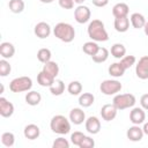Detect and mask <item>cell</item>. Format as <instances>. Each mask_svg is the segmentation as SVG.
Segmentation results:
<instances>
[{"mask_svg": "<svg viewBox=\"0 0 148 148\" xmlns=\"http://www.w3.org/2000/svg\"><path fill=\"white\" fill-rule=\"evenodd\" d=\"M15 53V47L12 43L9 42H3L0 44V54L5 59H9L14 56Z\"/></svg>", "mask_w": 148, "mask_h": 148, "instance_id": "20", "label": "cell"}, {"mask_svg": "<svg viewBox=\"0 0 148 148\" xmlns=\"http://www.w3.org/2000/svg\"><path fill=\"white\" fill-rule=\"evenodd\" d=\"M54 81H56V77L51 76L50 74L45 73L44 71L39 72L38 75H37V82H38V84L42 86V87H49V88H50V87L54 83Z\"/></svg>", "mask_w": 148, "mask_h": 148, "instance_id": "16", "label": "cell"}, {"mask_svg": "<svg viewBox=\"0 0 148 148\" xmlns=\"http://www.w3.org/2000/svg\"><path fill=\"white\" fill-rule=\"evenodd\" d=\"M42 101V96L39 92L37 91H29L27 95H25V102L31 105V106H35V105H38Z\"/></svg>", "mask_w": 148, "mask_h": 148, "instance_id": "26", "label": "cell"}, {"mask_svg": "<svg viewBox=\"0 0 148 148\" xmlns=\"http://www.w3.org/2000/svg\"><path fill=\"white\" fill-rule=\"evenodd\" d=\"M108 71H109V74L111 76H113V77H120V76L124 75V73H125L126 69L123 67V65L120 62H113V64H111L109 66Z\"/></svg>", "mask_w": 148, "mask_h": 148, "instance_id": "22", "label": "cell"}, {"mask_svg": "<svg viewBox=\"0 0 148 148\" xmlns=\"http://www.w3.org/2000/svg\"><path fill=\"white\" fill-rule=\"evenodd\" d=\"M108 58H109V51H108V49L101 47V46H99L98 51L91 57V59H92L95 62H97V64H102V62L106 61Z\"/></svg>", "mask_w": 148, "mask_h": 148, "instance_id": "25", "label": "cell"}, {"mask_svg": "<svg viewBox=\"0 0 148 148\" xmlns=\"http://www.w3.org/2000/svg\"><path fill=\"white\" fill-rule=\"evenodd\" d=\"M95 101V97L90 92H83L82 95H80L79 97V104L82 106V108H89L90 105H92Z\"/></svg>", "mask_w": 148, "mask_h": 148, "instance_id": "27", "label": "cell"}, {"mask_svg": "<svg viewBox=\"0 0 148 148\" xmlns=\"http://www.w3.org/2000/svg\"><path fill=\"white\" fill-rule=\"evenodd\" d=\"M84 134L82 133V132H79V131H76V132H74V133H72V135H71V141H72V143L74 145V146H80V143L82 142V140L84 139Z\"/></svg>", "mask_w": 148, "mask_h": 148, "instance_id": "36", "label": "cell"}, {"mask_svg": "<svg viewBox=\"0 0 148 148\" xmlns=\"http://www.w3.org/2000/svg\"><path fill=\"white\" fill-rule=\"evenodd\" d=\"M40 2H43V3H51V2H53L54 0H39Z\"/></svg>", "mask_w": 148, "mask_h": 148, "instance_id": "44", "label": "cell"}, {"mask_svg": "<svg viewBox=\"0 0 148 148\" xmlns=\"http://www.w3.org/2000/svg\"><path fill=\"white\" fill-rule=\"evenodd\" d=\"M84 1H86V0H74V2L77 3V5H82Z\"/></svg>", "mask_w": 148, "mask_h": 148, "instance_id": "45", "label": "cell"}, {"mask_svg": "<svg viewBox=\"0 0 148 148\" xmlns=\"http://www.w3.org/2000/svg\"><path fill=\"white\" fill-rule=\"evenodd\" d=\"M94 146H95L94 139H91L90 136H87V135H86L79 147H80V148H91V147H94Z\"/></svg>", "mask_w": 148, "mask_h": 148, "instance_id": "38", "label": "cell"}, {"mask_svg": "<svg viewBox=\"0 0 148 148\" xmlns=\"http://www.w3.org/2000/svg\"><path fill=\"white\" fill-rule=\"evenodd\" d=\"M69 120L74 125H81L86 120V114L82 109L80 108H74L69 112Z\"/></svg>", "mask_w": 148, "mask_h": 148, "instance_id": "14", "label": "cell"}, {"mask_svg": "<svg viewBox=\"0 0 148 148\" xmlns=\"http://www.w3.org/2000/svg\"><path fill=\"white\" fill-rule=\"evenodd\" d=\"M143 31H145L146 36H148V21L146 22V24H145V27H143Z\"/></svg>", "mask_w": 148, "mask_h": 148, "instance_id": "43", "label": "cell"}, {"mask_svg": "<svg viewBox=\"0 0 148 148\" xmlns=\"http://www.w3.org/2000/svg\"><path fill=\"white\" fill-rule=\"evenodd\" d=\"M86 130L90 134H97L101 131V121L97 117L91 116L86 120Z\"/></svg>", "mask_w": 148, "mask_h": 148, "instance_id": "12", "label": "cell"}, {"mask_svg": "<svg viewBox=\"0 0 148 148\" xmlns=\"http://www.w3.org/2000/svg\"><path fill=\"white\" fill-rule=\"evenodd\" d=\"M90 16H91V12H90L89 7H87V6L79 5L74 10V18L80 24L87 23L90 20Z\"/></svg>", "mask_w": 148, "mask_h": 148, "instance_id": "7", "label": "cell"}, {"mask_svg": "<svg viewBox=\"0 0 148 148\" xmlns=\"http://www.w3.org/2000/svg\"><path fill=\"white\" fill-rule=\"evenodd\" d=\"M67 90L73 96L80 95V92L82 91V84L79 81H72V82H69V84L67 87Z\"/></svg>", "mask_w": 148, "mask_h": 148, "instance_id": "32", "label": "cell"}, {"mask_svg": "<svg viewBox=\"0 0 148 148\" xmlns=\"http://www.w3.org/2000/svg\"><path fill=\"white\" fill-rule=\"evenodd\" d=\"M143 131L141 127H139V125H133L132 127H130L126 132L127 139H130L131 141H140L143 138Z\"/></svg>", "mask_w": 148, "mask_h": 148, "instance_id": "15", "label": "cell"}, {"mask_svg": "<svg viewBox=\"0 0 148 148\" xmlns=\"http://www.w3.org/2000/svg\"><path fill=\"white\" fill-rule=\"evenodd\" d=\"M23 134H24V136H25L27 139H29V140H35V139H37V138L39 136L40 130H39V127H38L37 125H35V124H29V125H27V126L24 127Z\"/></svg>", "mask_w": 148, "mask_h": 148, "instance_id": "17", "label": "cell"}, {"mask_svg": "<svg viewBox=\"0 0 148 148\" xmlns=\"http://www.w3.org/2000/svg\"><path fill=\"white\" fill-rule=\"evenodd\" d=\"M111 54L117 58V59H121L123 57H125L126 54V47L121 44V43H116L111 46V50H110Z\"/></svg>", "mask_w": 148, "mask_h": 148, "instance_id": "24", "label": "cell"}, {"mask_svg": "<svg viewBox=\"0 0 148 148\" xmlns=\"http://www.w3.org/2000/svg\"><path fill=\"white\" fill-rule=\"evenodd\" d=\"M14 113V105L5 97H0V114L5 118L10 117Z\"/></svg>", "mask_w": 148, "mask_h": 148, "instance_id": "13", "label": "cell"}, {"mask_svg": "<svg viewBox=\"0 0 148 148\" xmlns=\"http://www.w3.org/2000/svg\"><path fill=\"white\" fill-rule=\"evenodd\" d=\"M52 147L53 148H69V142L67 141V139L60 136V138H58V139L54 140Z\"/></svg>", "mask_w": 148, "mask_h": 148, "instance_id": "37", "label": "cell"}, {"mask_svg": "<svg viewBox=\"0 0 148 148\" xmlns=\"http://www.w3.org/2000/svg\"><path fill=\"white\" fill-rule=\"evenodd\" d=\"M121 88H123L121 83L117 80H104L99 86L101 91L106 96L116 95L121 90Z\"/></svg>", "mask_w": 148, "mask_h": 148, "instance_id": "6", "label": "cell"}, {"mask_svg": "<svg viewBox=\"0 0 148 148\" xmlns=\"http://www.w3.org/2000/svg\"><path fill=\"white\" fill-rule=\"evenodd\" d=\"M118 109L114 106V104H105L101 109V116L105 121H111L116 118Z\"/></svg>", "mask_w": 148, "mask_h": 148, "instance_id": "9", "label": "cell"}, {"mask_svg": "<svg viewBox=\"0 0 148 148\" xmlns=\"http://www.w3.org/2000/svg\"><path fill=\"white\" fill-rule=\"evenodd\" d=\"M130 12V7L127 3L125 2H119L116 3L112 8V15L114 17H123V16H127Z\"/></svg>", "mask_w": 148, "mask_h": 148, "instance_id": "18", "label": "cell"}, {"mask_svg": "<svg viewBox=\"0 0 148 148\" xmlns=\"http://www.w3.org/2000/svg\"><path fill=\"white\" fill-rule=\"evenodd\" d=\"M50 127H51L52 132L60 134V135H65V134L69 133V131H71V123L65 116L57 114V116L52 117V119L50 121Z\"/></svg>", "mask_w": 148, "mask_h": 148, "instance_id": "3", "label": "cell"}, {"mask_svg": "<svg viewBox=\"0 0 148 148\" xmlns=\"http://www.w3.org/2000/svg\"><path fill=\"white\" fill-rule=\"evenodd\" d=\"M34 32H35V35L38 38H42L43 39V38H46V37L50 36V34H51V27L46 22H38L35 25Z\"/></svg>", "mask_w": 148, "mask_h": 148, "instance_id": "11", "label": "cell"}, {"mask_svg": "<svg viewBox=\"0 0 148 148\" xmlns=\"http://www.w3.org/2000/svg\"><path fill=\"white\" fill-rule=\"evenodd\" d=\"M54 36L64 43H71L75 37V30L72 24L66 22H59L53 28Z\"/></svg>", "mask_w": 148, "mask_h": 148, "instance_id": "2", "label": "cell"}, {"mask_svg": "<svg viewBox=\"0 0 148 148\" xmlns=\"http://www.w3.org/2000/svg\"><path fill=\"white\" fill-rule=\"evenodd\" d=\"M130 21H131L132 27L135 28V29L143 28L145 24H146V22H147L146 18H145V16L142 14H140V13H133L131 15V17H130Z\"/></svg>", "mask_w": 148, "mask_h": 148, "instance_id": "21", "label": "cell"}, {"mask_svg": "<svg viewBox=\"0 0 148 148\" xmlns=\"http://www.w3.org/2000/svg\"><path fill=\"white\" fill-rule=\"evenodd\" d=\"M12 71V67H10V64L3 58L0 60V75L1 76H7Z\"/></svg>", "mask_w": 148, "mask_h": 148, "instance_id": "35", "label": "cell"}, {"mask_svg": "<svg viewBox=\"0 0 148 148\" xmlns=\"http://www.w3.org/2000/svg\"><path fill=\"white\" fill-rule=\"evenodd\" d=\"M65 91V83L61 80H56L54 83L50 87V92L54 96H60Z\"/></svg>", "mask_w": 148, "mask_h": 148, "instance_id": "30", "label": "cell"}, {"mask_svg": "<svg viewBox=\"0 0 148 148\" xmlns=\"http://www.w3.org/2000/svg\"><path fill=\"white\" fill-rule=\"evenodd\" d=\"M1 142L3 146L6 147H12L14 146V142H15V136L12 132H5L2 133L1 135Z\"/></svg>", "mask_w": 148, "mask_h": 148, "instance_id": "33", "label": "cell"}, {"mask_svg": "<svg viewBox=\"0 0 148 148\" xmlns=\"http://www.w3.org/2000/svg\"><path fill=\"white\" fill-rule=\"evenodd\" d=\"M51 57H52V53H51V51H50L49 49H46V47H43V49L38 50V52H37V59H38L40 62H43V64L50 61V60H51Z\"/></svg>", "mask_w": 148, "mask_h": 148, "instance_id": "31", "label": "cell"}, {"mask_svg": "<svg viewBox=\"0 0 148 148\" xmlns=\"http://www.w3.org/2000/svg\"><path fill=\"white\" fill-rule=\"evenodd\" d=\"M24 1L23 0H9L8 2V7L10 9L12 13L14 14H20L23 12L24 9Z\"/></svg>", "mask_w": 148, "mask_h": 148, "instance_id": "28", "label": "cell"}, {"mask_svg": "<svg viewBox=\"0 0 148 148\" xmlns=\"http://www.w3.org/2000/svg\"><path fill=\"white\" fill-rule=\"evenodd\" d=\"M92 3L96 7H105L109 3V0H92Z\"/></svg>", "mask_w": 148, "mask_h": 148, "instance_id": "41", "label": "cell"}, {"mask_svg": "<svg viewBox=\"0 0 148 148\" xmlns=\"http://www.w3.org/2000/svg\"><path fill=\"white\" fill-rule=\"evenodd\" d=\"M146 119V113L142 108H133L130 112V120L133 125H140L143 124Z\"/></svg>", "mask_w": 148, "mask_h": 148, "instance_id": "10", "label": "cell"}, {"mask_svg": "<svg viewBox=\"0 0 148 148\" xmlns=\"http://www.w3.org/2000/svg\"><path fill=\"white\" fill-rule=\"evenodd\" d=\"M136 99L133 94H118L113 97L112 103L118 110H125L128 108H133Z\"/></svg>", "mask_w": 148, "mask_h": 148, "instance_id": "5", "label": "cell"}, {"mask_svg": "<svg viewBox=\"0 0 148 148\" xmlns=\"http://www.w3.org/2000/svg\"><path fill=\"white\" fill-rule=\"evenodd\" d=\"M42 71H44L45 73H47V74H50L51 76L56 77V76L59 74V66H58V64H57L56 61H51V60H50V61H47V62L44 64Z\"/></svg>", "mask_w": 148, "mask_h": 148, "instance_id": "23", "label": "cell"}, {"mask_svg": "<svg viewBox=\"0 0 148 148\" xmlns=\"http://www.w3.org/2000/svg\"><path fill=\"white\" fill-rule=\"evenodd\" d=\"M142 131L146 135H148V123H145L143 124V127H142Z\"/></svg>", "mask_w": 148, "mask_h": 148, "instance_id": "42", "label": "cell"}, {"mask_svg": "<svg viewBox=\"0 0 148 148\" xmlns=\"http://www.w3.org/2000/svg\"><path fill=\"white\" fill-rule=\"evenodd\" d=\"M32 87V80L29 76H20L12 80L9 83V89L13 92H23L29 91Z\"/></svg>", "mask_w": 148, "mask_h": 148, "instance_id": "4", "label": "cell"}, {"mask_svg": "<svg viewBox=\"0 0 148 148\" xmlns=\"http://www.w3.org/2000/svg\"><path fill=\"white\" fill-rule=\"evenodd\" d=\"M135 74L141 80L148 79V56H143L139 59L135 66Z\"/></svg>", "mask_w": 148, "mask_h": 148, "instance_id": "8", "label": "cell"}, {"mask_svg": "<svg viewBox=\"0 0 148 148\" xmlns=\"http://www.w3.org/2000/svg\"><path fill=\"white\" fill-rule=\"evenodd\" d=\"M135 61H136V58L134 56H125V57H123L120 59L119 62L123 65V67L125 69H128V68H131L135 64Z\"/></svg>", "mask_w": 148, "mask_h": 148, "instance_id": "34", "label": "cell"}, {"mask_svg": "<svg viewBox=\"0 0 148 148\" xmlns=\"http://www.w3.org/2000/svg\"><path fill=\"white\" fill-rule=\"evenodd\" d=\"M59 6L64 9H72L74 7V0H58Z\"/></svg>", "mask_w": 148, "mask_h": 148, "instance_id": "39", "label": "cell"}, {"mask_svg": "<svg viewBox=\"0 0 148 148\" xmlns=\"http://www.w3.org/2000/svg\"><path fill=\"white\" fill-rule=\"evenodd\" d=\"M140 104L143 110H148V94H145L140 98Z\"/></svg>", "mask_w": 148, "mask_h": 148, "instance_id": "40", "label": "cell"}, {"mask_svg": "<svg viewBox=\"0 0 148 148\" xmlns=\"http://www.w3.org/2000/svg\"><path fill=\"white\" fill-rule=\"evenodd\" d=\"M130 28V18L127 16L114 17V29L118 32H126Z\"/></svg>", "mask_w": 148, "mask_h": 148, "instance_id": "19", "label": "cell"}, {"mask_svg": "<svg viewBox=\"0 0 148 148\" xmlns=\"http://www.w3.org/2000/svg\"><path fill=\"white\" fill-rule=\"evenodd\" d=\"M98 49H99V46H98L97 43L94 42V40H91V42H87V43H84L83 46H82L83 52H84L86 54L90 56V57H92V56L98 51Z\"/></svg>", "mask_w": 148, "mask_h": 148, "instance_id": "29", "label": "cell"}, {"mask_svg": "<svg viewBox=\"0 0 148 148\" xmlns=\"http://www.w3.org/2000/svg\"><path fill=\"white\" fill-rule=\"evenodd\" d=\"M87 31L88 36L94 42H106L109 39V35L105 30L104 23L101 20H92L89 23Z\"/></svg>", "mask_w": 148, "mask_h": 148, "instance_id": "1", "label": "cell"}]
</instances>
